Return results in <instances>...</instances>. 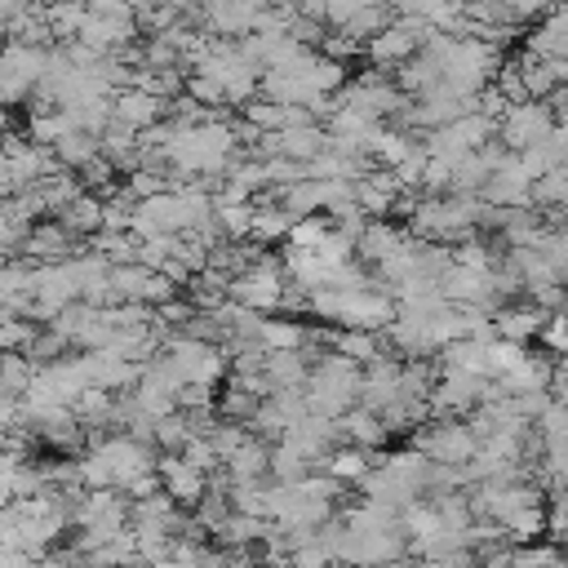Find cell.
<instances>
[{
  "instance_id": "6da1fadb",
  "label": "cell",
  "mask_w": 568,
  "mask_h": 568,
  "mask_svg": "<svg viewBox=\"0 0 568 568\" xmlns=\"http://www.w3.org/2000/svg\"><path fill=\"white\" fill-rule=\"evenodd\" d=\"M359 373H364V368L351 364L346 355H320V359L311 364L306 386H302L306 408H311L315 417H328V422L346 417V413L355 408V399H359Z\"/></svg>"
},
{
  "instance_id": "7a4b0ae2",
  "label": "cell",
  "mask_w": 568,
  "mask_h": 568,
  "mask_svg": "<svg viewBox=\"0 0 568 568\" xmlns=\"http://www.w3.org/2000/svg\"><path fill=\"white\" fill-rule=\"evenodd\" d=\"M413 448H417V453H422L430 466H457V470H466V466L475 462V453H479V439H475L470 422L430 417V422L417 430Z\"/></svg>"
},
{
  "instance_id": "3957f363",
  "label": "cell",
  "mask_w": 568,
  "mask_h": 568,
  "mask_svg": "<svg viewBox=\"0 0 568 568\" xmlns=\"http://www.w3.org/2000/svg\"><path fill=\"white\" fill-rule=\"evenodd\" d=\"M284 293H288V275H284V262L271 257V253L231 280V302L248 306L253 315L284 311Z\"/></svg>"
},
{
  "instance_id": "277c9868",
  "label": "cell",
  "mask_w": 568,
  "mask_h": 568,
  "mask_svg": "<svg viewBox=\"0 0 568 568\" xmlns=\"http://www.w3.org/2000/svg\"><path fill=\"white\" fill-rule=\"evenodd\" d=\"M555 129H559V120H555V106H550V102H519V106H510V111L501 115L497 142H501L510 155H524V151L550 142Z\"/></svg>"
},
{
  "instance_id": "5b68a950",
  "label": "cell",
  "mask_w": 568,
  "mask_h": 568,
  "mask_svg": "<svg viewBox=\"0 0 568 568\" xmlns=\"http://www.w3.org/2000/svg\"><path fill=\"white\" fill-rule=\"evenodd\" d=\"M355 204L368 222H386L395 209H413V195L399 186V178L390 169H368L359 182H355Z\"/></svg>"
},
{
  "instance_id": "8992f818",
  "label": "cell",
  "mask_w": 568,
  "mask_h": 568,
  "mask_svg": "<svg viewBox=\"0 0 568 568\" xmlns=\"http://www.w3.org/2000/svg\"><path fill=\"white\" fill-rule=\"evenodd\" d=\"M155 475H160L164 497H173L178 506H200L209 497V475H200L182 453H160Z\"/></svg>"
},
{
  "instance_id": "52a82bcc",
  "label": "cell",
  "mask_w": 568,
  "mask_h": 568,
  "mask_svg": "<svg viewBox=\"0 0 568 568\" xmlns=\"http://www.w3.org/2000/svg\"><path fill=\"white\" fill-rule=\"evenodd\" d=\"M75 364H80L89 390H111L115 395L124 386H138V377H142V368L120 359L115 351H84V355H75Z\"/></svg>"
},
{
  "instance_id": "ba28073f",
  "label": "cell",
  "mask_w": 568,
  "mask_h": 568,
  "mask_svg": "<svg viewBox=\"0 0 568 568\" xmlns=\"http://www.w3.org/2000/svg\"><path fill=\"white\" fill-rule=\"evenodd\" d=\"M399 382H404V364H399V359H390V355L373 359V364L359 373V408H368V413L382 417V413L399 399Z\"/></svg>"
},
{
  "instance_id": "9c48e42d",
  "label": "cell",
  "mask_w": 568,
  "mask_h": 568,
  "mask_svg": "<svg viewBox=\"0 0 568 568\" xmlns=\"http://www.w3.org/2000/svg\"><path fill=\"white\" fill-rule=\"evenodd\" d=\"M546 320H550V315L537 311L532 302H506V306L493 311V333H497L501 342H519V346H528L532 337H541Z\"/></svg>"
},
{
  "instance_id": "30bf717a",
  "label": "cell",
  "mask_w": 568,
  "mask_h": 568,
  "mask_svg": "<svg viewBox=\"0 0 568 568\" xmlns=\"http://www.w3.org/2000/svg\"><path fill=\"white\" fill-rule=\"evenodd\" d=\"M160 120H169V102H160V98H151V93L133 89V84L115 93V124H124L133 133H146Z\"/></svg>"
},
{
  "instance_id": "8fae6325",
  "label": "cell",
  "mask_w": 568,
  "mask_h": 568,
  "mask_svg": "<svg viewBox=\"0 0 568 568\" xmlns=\"http://www.w3.org/2000/svg\"><path fill=\"white\" fill-rule=\"evenodd\" d=\"M67 257H71V235H67V226L58 217L53 222H36L22 235V262L49 266V262H67Z\"/></svg>"
},
{
  "instance_id": "7c38bea8",
  "label": "cell",
  "mask_w": 568,
  "mask_h": 568,
  "mask_svg": "<svg viewBox=\"0 0 568 568\" xmlns=\"http://www.w3.org/2000/svg\"><path fill=\"white\" fill-rule=\"evenodd\" d=\"M413 244V235H408V226H390V222H368V231L359 235V244H355V253L368 262V266H386L395 253H404Z\"/></svg>"
},
{
  "instance_id": "4fadbf2b",
  "label": "cell",
  "mask_w": 568,
  "mask_h": 568,
  "mask_svg": "<svg viewBox=\"0 0 568 568\" xmlns=\"http://www.w3.org/2000/svg\"><path fill=\"white\" fill-rule=\"evenodd\" d=\"M337 435H342V444H355V448H364V453H373V448H382V444L390 439L386 422H382L377 413L359 408V404H355L346 417H337Z\"/></svg>"
},
{
  "instance_id": "5bb4252c",
  "label": "cell",
  "mask_w": 568,
  "mask_h": 568,
  "mask_svg": "<svg viewBox=\"0 0 568 568\" xmlns=\"http://www.w3.org/2000/svg\"><path fill=\"white\" fill-rule=\"evenodd\" d=\"M262 373L271 382V395L275 390H302L311 377V355L306 351H275V355H266Z\"/></svg>"
},
{
  "instance_id": "9a60e30c",
  "label": "cell",
  "mask_w": 568,
  "mask_h": 568,
  "mask_svg": "<svg viewBox=\"0 0 568 568\" xmlns=\"http://www.w3.org/2000/svg\"><path fill=\"white\" fill-rule=\"evenodd\" d=\"M293 213L275 200V195H266V200H253V244H275V240H288V231H293Z\"/></svg>"
},
{
  "instance_id": "2e32d148",
  "label": "cell",
  "mask_w": 568,
  "mask_h": 568,
  "mask_svg": "<svg viewBox=\"0 0 568 568\" xmlns=\"http://www.w3.org/2000/svg\"><path fill=\"white\" fill-rule=\"evenodd\" d=\"M311 337L315 333L306 324H297V320H262L257 324V351H266V355H275V351H306Z\"/></svg>"
},
{
  "instance_id": "e0dca14e",
  "label": "cell",
  "mask_w": 568,
  "mask_h": 568,
  "mask_svg": "<svg viewBox=\"0 0 568 568\" xmlns=\"http://www.w3.org/2000/svg\"><path fill=\"white\" fill-rule=\"evenodd\" d=\"M328 346H333V355H346L359 368H368L373 359L386 355L382 351V333H364V328H337V333H328Z\"/></svg>"
},
{
  "instance_id": "ac0fdd59",
  "label": "cell",
  "mask_w": 568,
  "mask_h": 568,
  "mask_svg": "<svg viewBox=\"0 0 568 568\" xmlns=\"http://www.w3.org/2000/svg\"><path fill=\"white\" fill-rule=\"evenodd\" d=\"M368 470H373V457H368L364 448H355V444H337V448L328 453V462H324V475H333L342 488L364 484Z\"/></svg>"
},
{
  "instance_id": "d6986e66",
  "label": "cell",
  "mask_w": 568,
  "mask_h": 568,
  "mask_svg": "<svg viewBox=\"0 0 568 568\" xmlns=\"http://www.w3.org/2000/svg\"><path fill=\"white\" fill-rule=\"evenodd\" d=\"M58 222L67 226V235H71V240H75V235H89V240H93V235L102 231V195L84 191L71 209H62V213H58Z\"/></svg>"
},
{
  "instance_id": "ffe728a7",
  "label": "cell",
  "mask_w": 568,
  "mask_h": 568,
  "mask_svg": "<svg viewBox=\"0 0 568 568\" xmlns=\"http://www.w3.org/2000/svg\"><path fill=\"white\" fill-rule=\"evenodd\" d=\"M98 155H102L98 138H93V133H80V129H71V133H67V138L53 146V160H58L67 173H75V169L84 173V169H89Z\"/></svg>"
},
{
  "instance_id": "44dd1931",
  "label": "cell",
  "mask_w": 568,
  "mask_h": 568,
  "mask_svg": "<svg viewBox=\"0 0 568 568\" xmlns=\"http://www.w3.org/2000/svg\"><path fill=\"white\" fill-rule=\"evenodd\" d=\"M71 129H75V124H71V115H67V111H58V106H40V111H31V124H27L31 142H36V146H49V151H53Z\"/></svg>"
},
{
  "instance_id": "7402d4cb",
  "label": "cell",
  "mask_w": 568,
  "mask_h": 568,
  "mask_svg": "<svg viewBox=\"0 0 568 568\" xmlns=\"http://www.w3.org/2000/svg\"><path fill=\"white\" fill-rule=\"evenodd\" d=\"M306 475H315V466L293 448V444H271V479L275 484H302Z\"/></svg>"
},
{
  "instance_id": "603a6c76",
  "label": "cell",
  "mask_w": 568,
  "mask_h": 568,
  "mask_svg": "<svg viewBox=\"0 0 568 568\" xmlns=\"http://www.w3.org/2000/svg\"><path fill=\"white\" fill-rule=\"evenodd\" d=\"M93 253L106 257L111 266H129V262H138V235L133 231H98Z\"/></svg>"
},
{
  "instance_id": "cb8c5ba5",
  "label": "cell",
  "mask_w": 568,
  "mask_h": 568,
  "mask_svg": "<svg viewBox=\"0 0 568 568\" xmlns=\"http://www.w3.org/2000/svg\"><path fill=\"white\" fill-rule=\"evenodd\" d=\"M146 280H151V271L138 266V262H129V266H111V293H115V302H138V306H142Z\"/></svg>"
},
{
  "instance_id": "d4e9b609",
  "label": "cell",
  "mask_w": 568,
  "mask_h": 568,
  "mask_svg": "<svg viewBox=\"0 0 568 568\" xmlns=\"http://www.w3.org/2000/svg\"><path fill=\"white\" fill-rule=\"evenodd\" d=\"M257 404H262V399H257L253 390H244V386L231 382V386L222 390V399H217V417H222V422H240V426H248L253 413H257Z\"/></svg>"
},
{
  "instance_id": "484cf974",
  "label": "cell",
  "mask_w": 568,
  "mask_h": 568,
  "mask_svg": "<svg viewBox=\"0 0 568 568\" xmlns=\"http://www.w3.org/2000/svg\"><path fill=\"white\" fill-rule=\"evenodd\" d=\"M31 377H36V364H31V355H0V390L4 395H27V386H31Z\"/></svg>"
},
{
  "instance_id": "4316f807",
  "label": "cell",
  "mask_w": 568,
  "mask_h": 568,
  "mask_svg": "<svg viewBox=\"0 0 568 568\" xmlns=\"http://www.w3.org/2000/svg\"><path fill=\"white\" fill-rule=\"evenodd\" d=\"M36 342V324L22 315H0V355H27Z\"/></svg>"
},
{
  "instance_id": "83f0119b",
  "label": "cell",
  "mask_w": 568,
  "mask_h": 568,
  "mask_svg": "<svg viewBox=\"0 0 568 568\" xmlns=\"http://www.w3.org/2000/svg\"><path fill=\"white\" fill-rule=\"evenodd\" d=\"M191 435H195V422H191V417H182V413H173V417H160V422H155V448H160V453H182Z\"/></svg>"
},
{
  "instance_id": "f1b7e54d",
  "label": "cell",
  "mask_w": 568,
  "mask_h": 568,
  "mask_svg": "<svg viewBox=\"0 0 568 568\" xmlns=\"http://www.w3.org/2000/svg\"><path fill=\"white\" fill-rule=\"evenodd\" d=\"M44 18H49V31H53L58 40L75 44V40H80V27H84V18H89V9H80V4H53V9H44Z\"/></svg>"
},
{
  "instance_id": "f546056e",
  "label": "cell",
  "mask_w": 568,
  "mask_h": 568,
  "mask_svg": "<svg viewBox=\"0 0 568 568\" xmlns=\"http://www.w3.org/2000/svg\"><path fill=\"white\" fill-rule=\"evenodd\" d=\"M328 231H333V222L328 217H302V222H293V231H288V248H302V253H315L324 240H328Z\"/></svg>"
},
{
  "instance_id": "4dcf8cb0",
  "label": "cell",
  "mask_w": 568,
  "mask_h": 568,
  "mask_svg": "<svg viewBox=\"0 0 568 568\" xmlns=\"http://www.w3.org/2000/svg\"><path fill=\"white\" fill-rule=\"evenodd\" d=\"M195 106H226V93H222V84L217 80H209V75H186V89H182Z\"/></svg>"
},
{
  "instance_id": "1f68e13d",
  "label": "cell",
  "mask_w": 568,
  "mask_h": 568,
  "mask_svg": "<svg viewBox=\"0 0 568 568\" xmlns=\"http://www.w3.org/2000/svg\"><path fill=\"white\" fill-rule=\"evenodd\" d=\"M182 457L200 470V475H209V470H217L222 462H217V453H213V444H209V435L204 430H195L191 439H186V448H182Z\"/></svg>"
},
{
  "instance_id": "d6a6232c",
  "label": "cell",
  "mask_w": 568,
  "mask_h": 568,
  "mask_svg": "<svg viewBox=\"0 0 568 568\" xmlns=\"http://www.w3.org/2000/svg\"><path fill=\"white\" fill-rule=\"evenodd\" d=\"M541 342H546V351H550L555 359H564V355H568V311H559V315H550V320H546Z\"/></svg>"
},
{
  "instance_id": "836d02e7",
  "label": "cell",
  "mask_w": 568,
  "mask_h": 568,
  "mask_svg": "<svg viewBox=\"0 0 568 568\" xmlns=\"http://www.w3.org/2000/svg\"><path fill=\"white\" fill-rule=\"evenodd\" d=\"M288 559H293V568H333V555L320 546V537H311L306 546L288 550Z\"/></svg>"
},
{
  "instance_id": "e575fe53",
  "label": "cell",
  "mask_w": 568,
  "mask_h": 568,
  "mask_svg": "<svg viewBox=\"0 0 568 568\" xmlns=\"http://www.w3.org/2000/svg\"><path fill=\"white\" fill-rule=\"evenodd\" d=\"M155 568H200V564H191V559H178V555H169V559H160Z\"/></svg>"
},
{
  "instance_id": "d590c367",
  "label": "cell",
  "mask_w": 568,
  "mask_h": 568,
  "mask_svg": "<svg viewBox=\"0 0 568 568\" xmlns=\"http://www.w3.org/2000/svg\"><path fill=\"white\" fill-rule=\"evenodd\" d=\"M0 49H4V44H0Z\"/></svg>"
}]
</instances>
